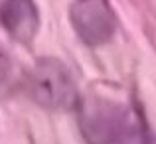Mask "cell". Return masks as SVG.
I'll use <instances>...</instances> for the list:
<instances>
[{"label": "cell", "instance_id": "obj_3", "mask_svg": "<svg viewBox=\"0 0 156 144\" xmlns=\"http://www.w3.org/2000/svg\"><path fill=\"white\" fill-rule=\"evenodd\" d=\"M69 22L79 40L91 47L107 44L117 30V16L107 0H73Z\"/></svg>", "mask_w": 156, "mask_h": 144}, {"label": "cell", "instance_id": "obj_1", "mask_svg": "<svg viewBox=\"0 0 156 144\" xmlns=\"http://www.w3.org/2000/svg\"><path fill=\"white\" fill-rule=\"evenodd\" d=\"M81 128L93 144H150L140 113L109 99H89L85 103L81 109Z\"/></svg>", "mask_w": 156, "mask_h": 144}, {"label": "cell", "instance_id": "obj_4", "mask_svg": "<svg viewBox=\"0 0 156 144\" xmlns=\"http://www.w3.org/2000/svg\"><path fill=\"white\" fill-rule=\"evenodd\" d=\"M0 26L16 42L30 46L40 28V14L34 0H4L0 4Z\"/></svg>", "mask_w": 156, "mask_h": 144}, {"label": "cell", "instance_id": "obj_2", "mask_svg": "<svg viewBox=\"0 0 156 144\" xmlns=\"http://www.w3.org/2000/svg\"><path fill=\"white\" fill-rule=\"evenodd\" d=\"M28 91L38 105L51 111H71L77 107V85L71 71L53 57H44L28 75Z\"/></svg>", "mask_w": 156, "mask_h": 144}, {"label": "cell", "instance_id": "obj_5", "mask_svg": "<svg viewBox=\"0 0 156 144\" xmlns=\"http://www.w3.org/2000/svg\"><path fill=\"white\" fill-rule=\"evenodd\" d=\"M10 75H12V61L10 57L6 55L2 47H0V91L6 87V83L10 81Z\"/></svg>", "mask_w": 156, "mask_h": 144}]
</instances>
